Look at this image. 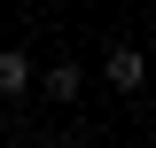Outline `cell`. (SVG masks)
I'll return each instance as SVG.
<instances>
[{"instance_id": "6da1fadb", "label": "cell", "mask_w": 156, "mask_h": 148, "mask_svg": "<svg viewBox=\"0 0 156 148\" xmlns=\"http://www.w3.org/2000/svg\"><path fill=\"white\" fill-rule=\"evenodd\" d=\"M101 78H109L117 93H140V78H148V62H140V47H109V55H101Z\"/></svg>"}, {"instance_id": "3957f363", "label": "cell", "mask_w": 156, "mask_h": 148, "mask_svg": "<svg viewBox=\"0 0 156 148\" xmlns=\"http://www.w3.org/2000/svg\"><path fill=\"white\" fill-rule=\"evenodd\" d=\"M39 86L55 93V101H78V86H86V70H78V62H55V70L39 78Z\"/></svg>"}, {"instance_id": "7a4b0ae2", "label": "cell", "mask_w": 156, "mask_h": 148, "mask_svg": "<svg viewBox=\"0 0 156 148\" xmlns=\"http://www.w3.org/2000/svg\"><path fill=\"white\" fill-rule=\"evenodd\" d=\"M31 86V55L23 47H0V93H23Z\"/></svg>"}]
</instances>
